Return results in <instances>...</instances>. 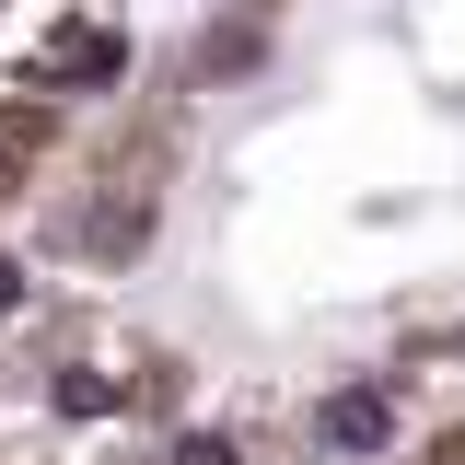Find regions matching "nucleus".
I'll return each instance as SVG.
<instances>
[{
  "label": "nucleus",
  "instance_id": "f257e3e1",
  "mask_svg": "<svg viewBox=\"0 0 465 465\" xmlns=\"http://www.w3.org/2000/svg\"><path fill=\"white\" fill-rule=\"evenodd\" d=\"M465 372V0H198L0 232V430L291 465Z\"/></svg>",
  "mask_w": 465,
  "mask_h": 465
},
{
  "label": "nucleus",
  "instance_id": "f03ea898",
  "mask_svg": "<svg viewBox=\"0 0 465 465\" xmlns=\"http://www.w3.org/2000/svg\"><path fill=\"white\" fill-rule=\"evenodd\" d=\"M128 82V0H0V232Z\"/></svg>",
  "mask_w": 465,
  "mask_h": 465
},
{
  "label": "nucleus",
  "instance_id": "7ed1b4c3",
  "mask_svg": "<svg viewBox=\"0 0 465 465\" xmlns=\"http://www.w3.org/2000/svg\"><path fill=\"white\" fill-rule=\"evenodd\" d=\"M372 465H465V419H419L407 442H384Z\"/></svg>",
  "mask_w": 465,
  "mask_h": 465
},
{
  "label": "nucleus",
  "instance_id": "20e7f679",
  "mask_svg": "<svg viewBox=\"0 0 465 465\" xmlns=\"http://www.w3.org/2000/svg\"><path fill=\"white\" fill-rule=\"evenodd\" d=\"M0 465H70V454H35V442H12V430H0Z\"/></svg>",
  "mask_w": 465,
  "mask_h": 465
}]
</instances>
